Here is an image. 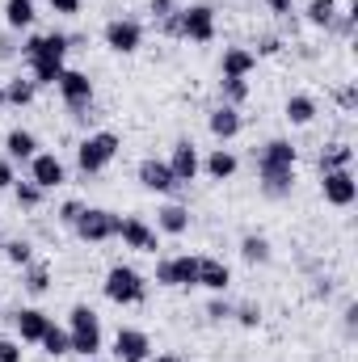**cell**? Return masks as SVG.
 I'll list each match as a JSON object with an SVG mask.
<instances>
[{
	"label": "cell",
	"instance_id": "6da1fadb",
	"mask_svg": "<svg viewBox=\"0 0 358 362\" xmlns=\"http://www.w3.org/2000/svg\"><path fill=\"white\" fill-rule=\"evenodd\" d=\"M68 341H72V354L97 358V350H101V320H97L93 308H85V303L72 308V316H68Z\"/></svg>",
	"mask_w": 358,
	"mask_h": 362
},
{
	"label": "cell",
	"instance_id": "7a4b0ae2",
	"mask_svg": "<svg viewBox=\"0 0 358 362\" xmlns=\"http://www.w3.org/2000/svg\"><path fill=\"white\" fill-rule=\"evenodd\" d=\"M105 299L110 303H122V308H135V303H144L148 299V282H144V274L131 270V266H114V270L105 274Z\"/></svg>",
	"mask_w": 358,
	"mask_h": 362
},
{
	"label": "cell",
	"instance_id": "3957f363",
	"mask_svg": "<svg viewBox=\"0 0 358 362\" xmlns=\"http://www.w3.org/2000/svg\"><path fill=\"white\" fill-rule=\"evenodd\" d=\"M118 148H122V139H118L114 131H93L89 139H81V148H76L81 173H101V169L118 156Z\"/></svg>",
	"mask_w": 358,
	"mask_h": 362
},
{
	"label": "cell",
	"instance_id": "277c9868",
	"mask_svg": "<svg viewBox=\"0 0 358 362\" xmlns=\"http://www.w3.org/2000/svg\"><path fill=\"white\" fill-rule=\"evenodd\" d=\"M72 232H76L81 240H89V245H105V240L118 236V215L105 211V206H85V211L76 215Z\"/></svg>",
	"mask_w": 358,
	"mask_h": 362
},
{
	"label": "cell",
	"instance_id": "5b68a950",
	"mask_svg": "<svg viewBox=\"0 0 358 362\" xmlns=\"http://www.w3.org/2000/svg\"><path fill=\"white\" fill-rule=\"evenodd\" d=\"M55 89H59V97H64V105L76 110V114L93 105V81L85 76V72H76V68H64V76L55 81Z\"/></svg>",
	"mask_w": 358,
	"mask_h": 362
},
{
	"label": "cell",
	"instance_id": "8992f818",
	"mask_svg": "<svg viewBox=\"0 0 358 362\" xmlns=\"http://www.w3.org/2000/svg\"><path fill=\"white\" fill-rule=\"evenodd\" d=\"M181 38H190V42H211V38H215V8H211V4H190V8H181Z\"/></svg>",
	"mask_w": 358,
	"mask_h": 362
},
{
	"label": "cell",
	"instance_id": "52a82bcc",
	"mask_svg": "<svg viewBox=\"0 0 358 362\" xmlns=\"http://www.w3.org/2000/svg\"><path fill=\"white\" fill-rule=\"evenodd\" d=\"M139 42H144V25H139V21H131V17H114V21L105 25V47H110V51H118V55H135Z\"/></svg>",
	"mask_w": 358,
	"mask_h": 362
},
{
	"label": "cell",
	"instance_id": "ba28073f",
	"mask_svg": "<svg viewBox=\"0 0 358 362\" xmlns=\"http://www.w3.org/2000/svg\"><path fill=\"white\" fill-rule=\"evenodd\" d=\"M321 194H325L329 206H350L358 198L354 173H350V169H329V173H321Z\"/></svg>",
	"mask_w": 358,
	"mask_h": 362
},
{
	"label": "cell",
	"instance_id": "9c48e42d",
	"mask_svg": "<svg viewBox=\"0 0 358 362\" xmlns=\"http://www.w3.org/2000/svg\"><path fill=\"white\" fill-rule=\"evenodd\" d=\"M118 240L127 245V249H135V253H156L161 249V236L144 223V219H118Z\"/></svg>",
	"mask_w": 358,
	"mask_h": 362
},
{
	"label": "cell",
	"instance_id": "30bf717a",
	"mask_svg": "<svg viewBox=\"0 0 358 362\" xmlns=\"http://www.w3.org/2000/svg\"><path fill=\"white\" fill-rule=\"evenodd\" d=\"M68 177V169H64V160L55 156V152H34V160H30V181L38 185V189H55V185H64Z\"/></svg>",
	"mask_w": 358,
	"mask_h": 362
},
{
	"label": "cell",
	"instance_id": "8fae6325",
	"mask_svg": "<svg viewBox=\"0 0 358 362\" xmlns=\"http://www.w3.org/2000/svg\"><path fill=\"white\" fill-rule=\"evenodd\" d=\"M148 354H152V341H148L144 329H118V337H114V358L118 362H148Z\"/></svg>",
	"mask_w": 358,
	"mask_h": 362
},
{
	"label": "cell",
	"instance_id": "7c38bea8",
	"mask_svg": "<svg viewBox=\"0 0 358 362\" xmlns=\"http://www.w3.org/2000/svg\"><path fill=\"white\" fill-rule=\"evenodd\" d=\"M139 181H144V189H152V194H173V189H178L169 160H156V156L139 160Z\"/></svg>",
	"mask_w": 358,
	"mask_h": 362
},
{
	"label": "cell",
	"instance_id": "4fadbf2b",
	"mask_svg": "<svg viewBox=\"0 0 358 362\" xmlns=\"http://www.w3.org/2000/svg\"><path fill=\"white\" fill-rule=\"evenodd\" d=\"M169 169H173V181H178V185H185V181H194L198 173H202V160H198V152H194L190 139H178V144H173Z\"/></svg>",
	"mask_w": 358,
	"mask_h": 362
},
{
	"label": "cell",
	"instance_id": "5bb4252c",
	"mask_svg": "<svg viewBox=\"0 0 358 362\" xmlns=\"http://www.w3.org/2000/svg\"><path fill=\"white\" fill-rule=\"evenodd\" d=\"M13 320H17V337H21V341H30V346H38V341H42V333L51 329V316H47V312H38V308H21Z\"/></svg>",
	"mask_w": 358,
	"mask_h": 362
},
{
	"label": "cell",
	"instance_id": "9a60e30c",
	"mask_svg": "<svg viewBox=\"0 0 358 362\" xmlns=\"http://www.w3.org/2000/svg\"><path fill=\"white\" fill-rule=\"evenodd\" d=\"M228 282H232V270H228L219 257H198V286H207V291L224 295V291H228Z\"/></svg>",
	"mask_w": 358,
	"mask_h": 362
},
{
	"label": "cell",
	"instance_id": "2e32d148",
	"mask_svg": "<svg viewBox=\"0 0 358 362\" xmlns=\"http://www.w3.org/2000/svg\"><path fill=\"white\" fill-rule=\"evenodd\" d=\"M207 127H211V135L215 139H236L241 135V110L236 105H219V110H211V118H207Z\"/></svg>",
	"mask_w": 358,
	"mask_h": 362
},
{
	"label": "cell",
	"instance_id": "e0dca14e",
	"mask_svg": "<svg viewBox=\"0 0 358 362\" xmlns=\"http://www.w3.org/2000/svg\"><path fill=\"white\" fill-rule=\"evenodd\" d=\"M258 169H295V148L287 139H270L258 156Z\"/></svg>",
	"mask_w": 358,
	"mask_h": 362
},
{
	"label": "cell",
	"instance_id": "ac0fdd59",
	"mask_svg": "<svg viewBox=\"0 0 358 362\" xmlns=\"http://www.w3.org/2000/svg\"><path fill=\"white\" fill-rule=\"evenodd\" d=\"M253 68H258V55H253L249 47H228V51H224V64H219L224 76H249Z\"/></svg>",
	"mask_w": 358,
	"mask_h": 362
},
{
	"label": "cell",
	"instance_id": "d6986e66",
	"mask_svg": "<svg viewBox=\"0 0 358 362\" xmlns=\"http://www.w3.org/2000/svg\"><path fill=\"white\" fill-rule=\"evenodd\" d=\"M287 122L291 127H308L312 118H316V97H308V93H295V97H287Z\"/></svg>",
	"mask_w": 358,
	"mask_h": 362
},
{
	"label": "cell",
	"instance_id": "ffe728a7",
	"mask_svg": "<svg viewBox=\"0 0 358 362\" xmlns=\"http://www.w3.org/2000/svg\"><path fill=\"white\" fill-rule=\"evenodd\" d=\"M4 152H8V160H34V152H38V139L30 135V131H8V139H4Z\"/></svg>",
	"mask_w": 358,
	"mask_h": 362
},
{
	"label": "cell",
	"instance_id": "44dd1931",
	"mask_svg": "<svg viewBox=\"0 0 358 362\" xmlns=\"http://www.w3.org/2000/svg\"><path fill=\"white\" fill-rule=\"evenodd\" d=\"M156 228H161V232H169V236H181V232L190 228V211L178 206V202L161 206V211H156Z\"/></svg>",
	"mask_w": 358,
	"mask_h": 362
},
{
	"label": "cell",
	"instance_id": "7402d4cb",
	"mask_svg": "<svg viewBox=\"0 0 358 362\" xmlns=\"http://www.w3.org/2000/svg\"><path fill=\"white\" fill-rule=\"evenodd\" d=\"M34 0H4V21L8 30H30L34 25Z\"/></svg>",
	"mask_w": 358,
	"mask_h": 362
},
{
	"label": "cell",
	"instance_id": "603a6c76",
	"mask_svg": "<svg viewBox=\"0 0 358 362\" xmlns=\"http://www.w3.org/2000/svg\"><path fill=\"white\" fill-rule=\"evenodd\" d=\"M202 169H207V173H211L215 181H228L232 173H236V156H232L228 148H215V152L202 160Z\"/></svg>",
	"mask_w": 358,
	"mask_h": 362
},
{
	"label": "cell",
	"instance_id": "cb8c5ba5",
	"mask_svg": "<svg viewBox=\"0 0 358 362\" xmlns=\"http://www.w3.org/2000/svg\"><path fill=\"white\" fill-rule=\"evenodd\" d=\"M51 358H64V354H72V341H68V329H59L55 320H51V329L42 333V341H38Z\"/></svg>",
	"mask_w": 358,
	"mask_h": 362
},
{
	"label": "cell",
	"instance_id": "d4e9b609",
	"mask_svg": "<svg viewBox=\"0 0 358 362\" xmlns=\"http://www.w3.org/2000/svg\"><path fill=\"white\" fill-rule=\"evenodd\" d=\"M34 89H38V85H34L30 76H13V81L4 85V105H30V101H34Z\"/></svg>",
	"mask_w": 358,
	"mask_h": 362
},
{
	"label": "cell",
	"instance_id": "484cf974",
	"mask_svg": "<svg viewBox=\"0 0 358 362\" xmlns=\"http://www.w3.org/2000/svg\"><path fill=\"white\" fill-rule=\"evenodd\" d=\"M350 160H354V148H350V144H329V152H321V173H329V169H350Z\"/></svg>",
	"mask_w": 358,
	"mask_h": 362
},
{
	"label": "cell",
	"instance_id": "4316f807",
	"mask_svg": "<svg viewBox=\"0 0 358 362\" xmlns=\"http://www.w3.org/2000/svg\"><path fill=\"white\" fill-rule=\"evenodd\" d=\"M173 282L178 286H198V257H190V253L173 257Z\"/></svg>",
	"mask_w": 358,
	"mask_h": 362
},
{
	"label": "cell",
	"instance_id": "83f0119b",
	"mask_svg": "<svg viewBox=\"0 0 358 362\" xmlns=\"http://www.w3.org/2000/svg\"><path fill=\"white\" fill-rule=\"evenodd\" d=\"M219 93H224V105H241L249 97V81L245 76H224L219 81Z\"/></svg>",
	"mask_w": 358,
	"mask_h": 362
},
{
	"label": "cell",
	"instance_id": "f1b7e54d",
	"mask_svg": "<svg viewBox=\"0 0 358 362\" xmlns=\"http://www.w3.org/2000/svg\"><path fill=\"white\" fill-rule=\"evenodd\" d=\"M42 194H47V189H38L34 181H13V198H17V206H25V211H34V206L42 202Z\"/></svg>",
	"mask_w": 358,
	"mask_h": 362
},
{
	"label": "cell",
	"instance_id": "f546056e",
	"mask_svg": "<svg viewBox=\"0 0 358 362\" xmlns=\"http://www.w3.org/2000/svg\"><path fill=\"white\" fill-rule=\"evenodd\" d=\"M308 21L312 25H333L337 21V0H312L308 4Z\"/></svg>",
	"mask_w": 358,
	"mask_h": 362
},
{
	"label": "cell",
	"instance_id": "4dcf8cb0",
	"mask_svg": "<svg viewBox=\"0 0 358 362\" xmlns=\"http://www.w3.org/2000/svg\"><path fill=\"white\" fill-rule=\"evenodd\" d=\"M241 253H245V262H253V266L270 262V245L262 236H245V240H241Z\"/></svg>",
	"mask_w": 358,
	"mask_h": 362
},
{
	"label": "cell",
	"instance_id": "1f68e13d",
	"mask_svg": "<svg viewBox=\"0 0 358 362\" xmlns=\"http://www.w3.org/2000/svg\"><path fill=\"white\" fill-rule=\"evenodd\" d=\"M47 286H51V270L30 262V266H25V291H30V295H42Z\"/></svg>",
	"mask_w": 358,
	"mask_h": 362
},
{
	"label": "cell",
	"instance_id": "d6a6232c",
	"mask_svg": "<svg viewBox=\"0 0 358 362\" xmlns=\"http://www.w3.org/2000/svg\"><path fill=\"white\" fill-rule=\"evenodd\" d=\"M4 257H8L13 266H30V262H34V249H30L25 240H4Z\"/></svg>",
	"mask_w": 358,
	"mask_h": 362
},
{
	"label": "cell",
	"instance_id": "836d02e7",
	"mask_svg": "<svg viewBox=\"0 0 358 362\" xmlns=\"http://www.w3.org/2000/svg\"><path fill=\"white\" fill-rule=\"evenodd\" d=\"M232 316H236L245 329H258V325H262V303H241V308H232Z\"/></svg>",
	"mask_w": 358,
	"mask_h": 362
},
{
	"label": "cell",
	"instance_id": "e575fe53",
	"mask_svg": "<svg viewBox=\"0 0 358 362\" xmlns=\"http://www.w3.org/2000/svg\"><path fill=\"white\" fill-rule=\"evenodd\" d=\"M156 282H161V286H178V282H173V257H161V262H156Z\"/></svg>",
	"mask_w": 358,
	"mask_h": 362
},
{
	"label": "cell",
	"instance_id": "d590c367",
	"mask_svg": "<svg viewBox=\"0 0 358 362\" xmlns=\"http://www.w3.org/2000/svg\"><path fill=\"white\" fill-rule=\"evenodd\" d=\"M81 211H85V202H76V198H72V202H64V206H59V223H68V228H72Z\"/></svg>",
	"mask_w": 358,
	"mask_h": 362
},
{
	"label": "cell",
	"instance_id": "8d00e7d4",
	"mask_svg": "<svg viewBox=\"0 0 358 362\" xmlns=\"http://www.w3.org/2000/svg\"><path fill=\"white\" fill-rule=\"evenodd\" d=\"M0 362H21V346L8 341V337H0Z\"/></svg>",
	"mask_w": 358,
	"mask_h": 362
},
{
	"label": "cell",
	"instance_id": "74e56055",
	"mask_svg": "<svg viewBox=\"0 0 358 362\" xmlns=\"http://www.w3.org/2000/svg\"><path fill=\"white\" fill-rule=\"evenodd\" d=\"M148 8H152V17H161V21L178 13V4H173V0H148Z\"/></svg>",
	"mask_w": 358,
	"mask_h": 362
},
{
	"label": "cell",
	"instance_id": "f35d334b",
	"mask_svg": "<svg viewBox=\"0 0 358 362\" xmlns=\"http://www.w3.org/2000/svg\"><path fill=\"white\" fill-rule=\"evenodd\" d=\"M51 13H64V17H76V13H81V0H51Z\"/></svg>",
	"mask_w": 358,
	"mask_h": 362
},
{
	"label": "cell",
	"instance_id": "ab89813d",
	"mask_svg": "<svg viewBox=\"0 0 358 362\" xmlns=\"http://www.w3.org/2000/svg\"><path fill=\"white\" fill-rule=\"evenodd\" d=\"M13 181H17V173H13V160H8V156H0V189H8Z\"/></svg>",
	"mask_w": 358,
	"mask_h": 362
},
{
	"label": "cell",
	"instance_id": "60d3db41",
	"mask_svg": "<svg viewBox=\"0 0 358 362\" xmlns=\"http://www.w3.org/2000/svg\"><path fill=\"white\" fill-rule=\"evenodd\" d=\"M207 316H211V320H228V316H232V303H219V299H215V303L207 308Z\"/></svg>",
	"mask_w": 358,
	"mask_h": 362
},
{
	"label": "cell",
	"instance_id": "b9f144b4",
	"mask_svg": "<svg viewBox=\"0 0 358 362\" xmlns=\"http://www.w3.org/2000/svg\"><path fill=\"white\" fill-rule=\"evenodd\" d=\"M161 25H165V34H173V38H181V8L173 13V17H165Z\"/></svg>",
	"mask_w": 358,
	"mask_h": 362
},
{
	"label": "cell",
	"instance_id": "7bdbcfd3",
	"mask_svg": "<svg viewBox=\"0 0 358 362\" xmlns=\"http://www.w3.org/2000/svg\"><path fill=\"white\" fill-rule=\"evenodd\" d=\"M337 101H342V110H354V105H358V89H354V85H350V89H342V93H337Z\"/></svg>",
	"mask_w": 358,
	"mask_h": 362
},
{
	"label": "cell",
	"instance_id": "ee69618b",
	"mask_svg": "<svg viewBox=\"0 0 358 362\" xmlns=\"http://www.w3.org/2000/svg\"><path fill=\"white\" fill-rule=\"evenodd\" d=\"M291 4H295V0H266L270 13H291Z\"/></svg>",
	"mask_w": 358,
	"mask_h": 362
},
{
	"label": "cell",
	"instance_id": "f6af8a7d",
	"mask_svg": "<svg viewBox=\"0 0 358 362\" xmlns=\"http://www.w3.org/2000/svg\"><path fill=\"white\" fill-rule=\"evenodd\" d=\"M258 51H262V55H274V51H278V38H266V42H262Z\"/></svg>",
	"mask_w": 358,
	"mask_h": 362
},
{
	"label": "cell",
	"instance_id": "bcb514c9",
	"mask_svg": "<svg viewBox=\"0 0 358 362\" xmlns=\"http://www.w3.org/2000/svg\"><path fill=\"white\" fill-rule=\"evenodd\" d=\"M156 362H181V358H178V354H161Z\"/></svg>",
	"mask_w": 358,
	"mask_h": 362
},
{
	"label": "cell",
	"instance_id": "7dc6e473",
	"mask_svg": "<svg viewBox=\"0 0 358 362\" xmlns=\"http://www.w3.org/2000/svg\"><path fill=\"white\" fill-rule=\"evenodd\" d=\"M0 105H4V85H0Z\"/></svg>",
	"mask_w": 358,
	"mask_h": 362
},
{
	"label": "cell",
	"instance_id": "c3c4849f",
	"mask_svg": "<svg viewBox=\"0 0 358 362\" xmlns=\"http://www.w3.org/2000/svg\"><path fill=\"white\" fill-rule=\"evenodd\" d=\"M81 362H93V358H81Z\"/></svg>",
	"mask_w": 358,
	"mask_h": 362
}]
</instances>
